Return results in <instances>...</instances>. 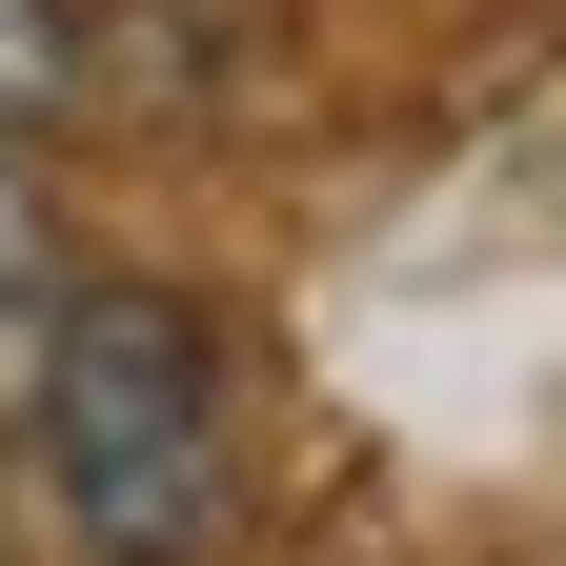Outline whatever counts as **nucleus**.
Instances as JSON below:
<instances>
[{"label": "nucleus", "mask_w": 566, "mask_h": 566, "mask_svg": "<svg viewBox=\"0 0 566 566\" xmlns=\"http://www.w3.org/2000/svg\"><path fill=\"white\" fill-rule=\"evenodd\" d=\"M82 102V0H0V142Z\"/></svg>", "instance_id": "nucleus-2"}, {"label": "nucleus", "mask_w": 566, "mask_h": 566, "mask_svg": "<svg viewBox=\"0 0 566 566\" xmlns=\"http://www.w3.org/2000/svg\"><path fill=\"white\" fill-rule=\"evenodd\" d=\"M41 304H61V283H41V202L0 182V365H21V344H41Z\"/></svg>", "instance_id": "nucleus-3"}, {"label": "nucleus", "mask_w": 566, "mask_h": 566, "mask_svg": "<svg viewBox=\"0 0 566 566\" xmlns=\"http://www.w3.org/2000/svg\"><path fill=\"white\" fill-rule=\"evenodd\" d=\"M21 424H41V485L102 566H223L243 526V405H223V344L163 283H61L41 344H21Z\"/></svg>", "instance_id": "nucleus-1"}]
</instances>
